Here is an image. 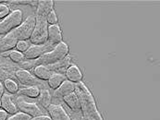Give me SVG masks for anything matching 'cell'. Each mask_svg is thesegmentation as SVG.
<instances>
[{
    "label": "cell",
    "instance_id": "1",
    "mask_svg": "<svg viewBox=\"0 0 160 120\" xmlns=\"http://www.w3.org/2000/svg\"><path fill=\"white\" fill-rule=\"evenodd\" d=\"M75 94H77L81 103V114L83 120H104L100 115L95 100L83 82L75 84Z\"/></svg>",
    "mask_w": 160,
    "mask_h": 120
},
{
    "label": "cell",
    "instance_id": "2",
    "mask_svg": "<svg viewBox=\"0 0 160 120\" xmlns=\"http://www.w3.org/2000/svg\"><path fill=\"white\" fill-rule=\"evenodd\" d=\"M69 46L62 41L58 45L55 46L51 51L44 54L42 56L36 59L34 61V65L35 66H38V65L49 66V65L56 64L61 61L62 59H64L69 55Z\"/></svg>",
    "mask_w": 160,
    "mask_h": 120
},
{
    "label": "cell",
    "instance_id": "3",
    "mask_svg": "<svg viewBox=\"0 0 160 120\" xmlns=\"http://www.w3.org/2000/svg\"><path fill=\"white\" fill-rule=\"evenodd\" d=\"M47 32H48V24L46 22V17L35 16V26L30 42L32 45H43L47 42Z\"/></svg>",
    "mask_w": 160,
    "mask_h": 120
},
{
    "label": "cell",
    "instance_id": "4",
    "mask_svg": "<svg viewBox=\"0 0 160 120\" xmlns=\"http://www.w3.org/2000/svg\"><path fill=\"white\" fill-rule=\"evenodd\" d=\"M22 22V12L20 9L13 10L0 22V35H6Z\"/></svg>",
    "mask_w": 160,
    "mask_h": 120
},
{
    "label": "cell",
    "instance_id": "5",
    "mask_svg": "<svg viewBox=\"0 0 160 120\" xmlns=\"http://www.w3.org/2000/svg\"><path fill=\"white\" fill-rule=\"evenodd\" d=\"M35 26V15L29 16L23 22L15 28L12 32L18 39V41H27L30 40L32 33Z\"/></svg>",
    "mask_w": 160,
    "mask_h": 120
},
{
    "label": "cell",
    "instance_id": "6",
    "mask_svg": "<svg viewBox=\"0 0 160 120\" xmlns=\"http://www.w3.org/2000/svg\"><path fill=\"white\" fill-rule=\"evenodd\" d=\"M16 105L18 107V110H20L22 113H24V114L30 116L32 118L45 115V112L38 105V103L27 102L21 96H19L16 99Z\"/></svg>",
    "mask_w": 160,
    "mask_h": 120
},
{
    "label": "cell",
    "instance_id": "7",
    "mask_svg": "<svg viewBox=\"0 0 160 120\" xmlns=\"http://www.w3.org/2000/svg\"><path fill=\"white\" fill-rule=\"evenodd\" d=\"M53 48H54V46L51 44H49L48 42H46V44L38 45V46L32 45V46H30V47L28 48V50L23 54L24 58L28 59V60H36L40 56H42L44 54L51 51Z\"/></svg>",
    "mask_w": 160,
    "mask_h": 120
},
{
    "label": "cell",
    "instance_id": "8",
    "mask_svg": "<svg viewBox=\"0 0 160 120\" xmlns=\"http://www.w3.org/2000/svg\"><path fill=\"white\" fill-rule=\"evenodd\" d=\"M16 79L24 86H37L39 84L38 79H36L31 72L27 70H18L15 72Z\"/></svg>",
    "mask_w": 160,
    "mask_h": 120
},
{
    "label": "cell",
    "instance_id": "9",
    "mask_svg": "<svg viewBox=\"0 0 160 120\" xmlns=\"http://www.w3.org/2000/svg\"><path fill=\"white\" fill-rule=\"evenodd\" d=\"M46 111L51 120H71L69 114L60 104L51 103Z\"/></svg>",
    "mask_w": 160,
    "mask_h": 120
},
{
    "label": "cell",
    "instance_id": "10",
    "mask_svg": "<svg viewBox=\"0 0 160 120\" xmlns=\"http://www.w3.org/2000/svg\"><path fill=\"white\" fill-rule=\"evenodd\" d=\"M18 43V39L12 32V31L6 35L0 37V53L4 54L8 51H11L13 48L16 47Z\"/></svg>",
    "mask_w": 160,
    "mask_h": 120
},
{
    "label": "cell",
    "instance_id": "11",
    "mask_svg": "<svg viewBox=\"0 0 160 120\" xmlns=\"http://www.w3.org/2000/svg\"><path fill=\"white\" fill-rule=\"evenodd\" d=\"M47 42L51 44L53 46L62 42V31L58 24L48 25Z\"/></svg>",
    "mask_w": 160,
    "mask_h": 120
},
{
    "label": "cell",
    "instance_id": "12",
    "mask_svg": "<svg viewBox=\"0 0 160 120\" xmlns=\"http://www.w3.org/2000/svg\"><path fill=\"white\" fill-rule=\"evenodd\" d=\"M1 108L8 115H14L19 111L16 103H14L13 101L12 95L8 94H4L1 97Z\"/></svg>",
    "mask_w": 160,
    "mask_h": 120
},
{
    "label": "cell",
    "instance_id": "13",
    "mask_svg": "<svg viewBox=\"0 0 160 120\" xmlns=\"http://www.w3.org/2000/svg\"><path fill=\"white\" fill-rule=\"evenodd\" d=\"M74 91H75V84L73 82L68 80V79H66L57 90H55L54 97L63 98L65 96L74 93Z\"/></svg>",
    "mask_w": 160,
    "mask_h": 120
},
{
    "label": "cell",
    "instance_id": "14",
    "mask_svg": "<svg viewBox=\"0 0 160 120\" xmlns=\"http://www.w3.org/2000/svg\"><path fill=\"white\" fill-rule=\"evenodd\" d=\"M66 79L73 82L74 84L79 83L82 79V73L76 65H70L64 73Z\"/></svg>",
    "mask_w": 160,
    "mask_h": 120
},
{
    "label": "cell",
    "instance_id": "15",
    "mask_svg": "<svg viewBox=\"0 0 160 120\" xmlns=\"http://www.w3.org/2000/svg\"><path fill=\"white\" fill-rule=\"evenodd\" d=\"M64 103L68 105L69 109L71 111H73L74 113L80 114L81 113V103H80V100L78 98L77 94L74 93L70 94L69 95L65 96L62 98Z\"/></svg>",
    "mask_w": 160,
    "mask_h": 120
},
{
    "label": "cell",
    "instance_id": "16",
    "mask_svg": "<svg viewBox=\"0 0 160 120\" xmlns=\"http://www.w3.org/2000/svg\"><path fill=\"white\" fill-rule=\"evenodd\" d=\"M54 10V1L52 0H41L38 1V6L36 7V15L40 17H46V15Z\"/></svg>",
    "mask_w": 160,
    "mask_h": 120
},
{
    "label": "cell",
    "instance_id": "17",
    "mask_svg": "<svg viewBox=\"0 0 160 120\" xmlns=\"http://www.w3.org/2000/svg\"><path fill=\"white\" fill-rule=\"evenodd\" d=\"M66 79H66L64 73H53L50 76V78L47 79V83L51 89L57 90Z\"/></svg>",
    "mask_w": 160,
    "mask_h": 120
},
{
    "label": "cell",
    "instance_id": "18",
    "mask_svg": "<svg viewBox=\"0 0 160 120\" xmlns=\"http://www.w3.org/2000/svg\"><path fill=\"white\" fill-rule=\"evenodd\" d=\"M33 73H34L35 78L41 80H47L50 78V76L53 74V72L44 65L35 66L33 69Z\"/></svg>",
    "mask_w": 160,
    "mask_h": 120
},
{
    "label": "cell",
    "instance_id": "19",
    "mask_svg": "<svg viewBox=\"0 0 160 120\" xmlns=\"http://www.w3.org/2000/svg\"><path fill=\"white\" fill-rule=\"evenodd\" d=\"M40 91H41L40 88L37 86H27V87L22 88L18 93L21 95L35 99V98H38V96L40 94Z\"/></svg>",
    "mask_w": 160,
    "mask_h": 120
},
{
    "label": "cell",
    "instance_id": "20",
    "mask_svg": "<svg viewBox=\"0 0 160 120\" xmlns=\"http://www.w3.org/2000/svg\"><path fill=\"white\" fill-rule=\"evenodd\" d=\"M38 101L39 103L41 104V106H43V108L47 109L49 107V105L52 103V96L50 92L47 89H43L40 91V94L38 96Z\"/></svg>",
    "mask_w": 160,
    "mask_h": 120
},
{
    "label": "cell",
    "instance_id": "21",
    "mask_svg": "<svg viewBox=\"0 0 160 120\" xmlns=\"http://www.w3.org/2000/svg\"><path fill=\"white\" fill-rule=\"evenodd\" d=\"M3 85H4L5 90L8 92V94H11V95L17 94L18 92H19V85H18V83H17L14 79H9V78H8V79H6L4 80Z\"/></svg>",
    "mask_w": 160,
    "mask_h": 120
},
{
    "label": "cell",
    "instance_id": "22",
    "mask_svg": "<svg viewBox=\"0 0 160 120\" xmlns=\"http://www.w3.org/2000/svg\"><path fill=\"white\" fill-rule=\"evenodd\" d=\"M8 56L14 63H22V62L24 61V59H25L24 58V55H23L22 53H21V52H19L17 50H13V51L11 50V51H9Z\"/></svg>",
    "mask_w": 160,
    "mask_h": 120
},
{
    "label": "cell",
    "instance_id": "23",
    "mask_svg": "<svg viewBox=\"0 0 160 120\" xmlns=\"http://www.w3.org/2000/svg\"><path fill=\"white\" fill-rule=\"evenodd\" d=\"M32 118L24 113L22 112H18L14 115H11L10 117H8L7 120H31Z\"/></svg>",
    "mask_w": 160,
    "mask_h": 120
},
{
    "label": "cell",
    "instance_id": "24",
    "mask_svg": "<svg viewBox=\"0 0 160 120\" xmlns=\"http://www.w3.org/2000/svg\"><path fill=\"white\" fill-rule=\"evenodd\" d=\"M46 21L48 25H55L58 24V16L55 12V10H52L49 12L46 17Z\"/></svg>",
    "mask_w": 160,
    "mask_h": 120
},
{
    "label": "cell",
    "instance_id": "25",
    "mask_svg": "<svg viewBox=\"0 0 160 120\" xmlns=\"http://www.w3.org/2000/svg\"><path fill=\"white\" fill-rule=\"evenodd\" d=\"M8 3L13 4V5H29L32 7H37L38 6V1L34 0H20V1H8Z\"/></svg>",
    "mask_w": 160,
    "mask_h": 120
},
{
    "label": "cell",
    "instance_id": "26",
    "mask_svg": "<svg viewBox=\"0 0 160 120\" xmlns=\"http://www.w3.org/2000/svg\"><path fill=\"white\" fill-rule=\"evenodd\" d=\"M29 47H30V44L27 41H18L16 45V50L22 54H24Z\"/></svg>",
    "mask_w": 160,
    "mask_h": 120
},
{
    "label": "cell",
    "instance_id": "27",
    "mask_svg": "<svg viewBox=\"0 0 160 120\" xmlns=\"http://www.w3.org/2000/svg\"><path fill=\"white\" fill-rule=\"evenodd\" d=\"M10 13V8L6 4H0V20L5 19Z\"/></svg>",
    "mask_w": 160,
    "mask_h": 120
},
{
    "label": "cell",
    "instance_id": "28",
    "mask_svg": "<svg viewBox=\"0 0 160 120\" xmlns=\"http://www.w3.org/2000/svg\"><path fill=\"white\" fill-rule=\"evenodd\" d=\"M31 120H51V118H49V116L44 115V116H40V117H37V118H33Z\"/></svg>",
    "mask_w": 160,
    "mask_h": 120
},
{
    "label": "cell",
    "instance_id": "29",
    "mask_svg": "<svg viewBox=\"0 0 160 120\" xmlns=\"http://www.w3.org/2000/svg\"><path fill=\"white\" fill-rule=\"evenodd\" d=\"M8 118V115L5 111L0 109V120H7Z\"/></svg>",
    "mask_w": 160,
    "mask_h": 120
},
{
    "label": "cell",
    "instance_id": "30",
    "mask_svg": "<svg viewBox=\"0 0 160 120\" xmlns=\"http://www.w3.org/2000/svg\"><path fill=\"white\" fill-rule=\"evenodd\" d=\"M4 94H5V88H4L3 83H2L1 80H0V99H1V97L3 96Z\"/></svg>",
    "mask_w": 160,
    "mask_h": 120
},
{
    "label": "cell",
    "instance_id": "31",
    "mask_svg": "<svg viewBox=\"0 0 160 120\" xmlns=\"http://www.w3.org/2000/svg\"><path fill=\"white\" fill-rule=\"evenodd\" d=\"M0 108H1V99H0Z\"/></svg>",
    "mask_w": 160,
    "mask_h": 120
},
{
    "label": "cell",
    "instance_id": "32",
    "mask_svg": "<svg viewBox=\"0 0 160 120\" xmlns=\"http://www.w3.org/2000/svg\"><path fill=\"white\" fill-rule=\"evenodd\" d=\"M3 2H4V1H0V4H1V3H3Z\"/></svg>",
    "mask_w": 160,
    "mask_h": 120
},
{
    "label": "cell",
    "instance_id": "33",
    "mask_svg": "<svg viewBox=\"0 0 160 120\" xmlns=\"http://www.w3.org/2000/svg\"><path fill=\"white\" fill-rule=\"evenodd\" d=\"M81 120H83V119H81Z\"/></svg>",
    "mask_w": 160,
    "mask_h": 120
}]
</instances>
